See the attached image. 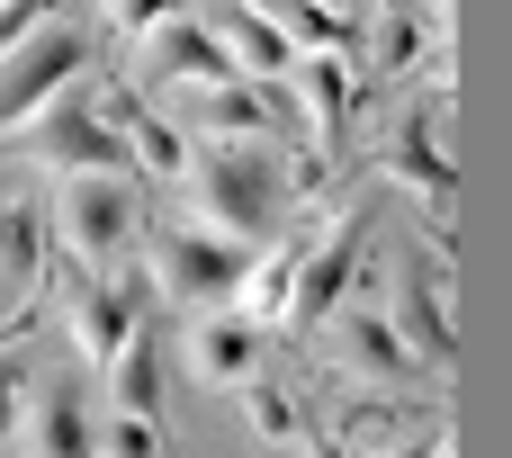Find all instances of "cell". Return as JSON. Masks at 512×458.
<instances>
[{"label":"cell","mask_w":512,"mask_h":458,"mask_svg":"<svg viewBox=\"0 0 512 458\" xmlns=\"http://www.w3.org/2000/svg\"><path fill=\"white\" fill-rule=\"evenodd\" d=\"M63 63H72V36H45L27 63H9V99H0V117H18V108H27V99H36V90H45Z\"/></svg>","instance_id":"cell-1"},{"label":"cell","mask_w":512,"mask_h":458,"mask_svg":"<svg viewBox=\"0 0 512 458\" xmlns=\"http://www.w3.org/2000/svg\"><path fill=\"white\" fill-rule=\"evenodd\" d=\"M117 333H126V306H117L108 288H81V351H90V360H108V351H117Z\"/></svg>","instance_id":"cell-3"},{"label":"cell","mask_w":512,"mask_h":458,"mask_svg":"<svg viewBox=\"0 0 512 458\" xmlns=\"http://www.w3.org/2000/svg\"><path fill=\"white\" fill-rule=\"evenodd\" d=\"M117 216H126V198L117 189H72V234L99 252V243H117Z\"/></svg>","instance_id":"cell-2"},{"label":"cell","mask_w":512,"mask_h":458,"mask_svg":"<svg viewBox=\"0 0 512 458\" xmlns=\"http://www.w3.org/2000/svg\"><path fill=\"white\" fill-rule=\"evenodd\" d=\"M45 458H90V432H81V405L72 396L45 405Z\"/></svg>","instance_id":"cell-4"}]
</instances>
